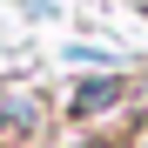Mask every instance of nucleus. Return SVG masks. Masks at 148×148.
Masks as SVG:
<instances>
[{
    "label": "nucleus",
    "instance_id": "f257e3e1",
    "mask_svg": "<svg viewBox=\"0 0 148 148\" xmlns=\"http://www.w3.org/2000/svg\"><path fill=\"white\" fill-rule=\"evenodd\" d=\"M40 121V108L27 101V94H0V128H14V135H27Z\"/></svg>",
    "mask_w": 148,
    "mask_h": 148
},
{
    "label": "nucleus",
    "instance_id": "f03ea898",
    "mask_svg": "<svg viewBox=\"0 0 148 148\" xmlns=\"http://www.w3.org/2000/svg\"><path fill=\"white\" fill-rule=\"evenodd\" d=\"M108 101H121V81H88V88H81V94H74V101H67V108H74V114H101Z\"/></svg>",
    "mask_w": 148,
    "mask_h": 148
}]
</instances>
